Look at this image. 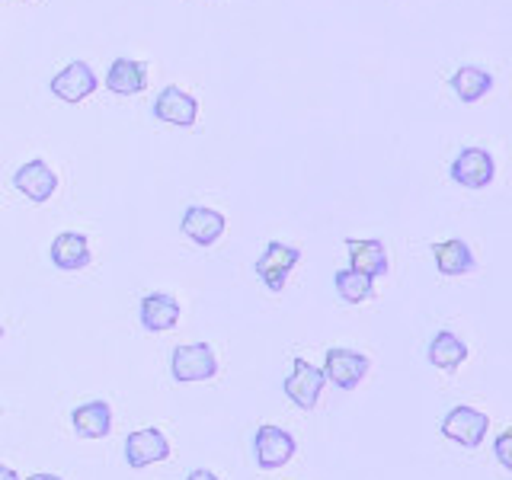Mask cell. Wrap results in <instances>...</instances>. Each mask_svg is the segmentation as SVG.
I'll return each mask as SVG.
<instances>
[{"mask_svg": "<svg viewBox=\"0 0 512 480\" xmlns=\"http://www.w3.org/2000/svg\"><path fill=\"white\" fill-rule=\"evenodd\" d=\"M218 372V359L208 343H189V346H176L170 356V375L176 381H208Z\"/></svg>", "mask_w": 512, "mask_h": 480, "instance_id": "cell-1", "label": "cell"}, {"mask_svg": "<svg viewBox=\"0 0 512 480\" xmlns=\"http://www.w3.org/2000/svg\"><path fill=\"white\" fill-rule=\"evenodd\" d=\"M295 455V439L288 436L282 426H260L253 436V458H256V468L263 471H276L282 464H288Z\"/></svg>", "mask_w": 512, "mask_h": 480, "instance_id": "cell-2", "label": "cell"}, {"mask_svg": "<svg viewBox=\"0 0 512 480\" xmlns=\"http://www.w3.org/2000/svg\"><path fill=\"white\" fill-rule=\"evenodd\" d=\"M487 429H490L487 413H480V410H474L468 404L452 407L445 413V420H442V436L464 445V448H477L480 442L487 439Z\"/></svg>", "mask_w": 512, "mask_h": 480, "instance_id": "cell-3", "label": "cell"}, {"mask_svg": "<svg viewBox=\"0 0 512 480\" xmlns=\"http://www.w3.org/2000/svg\"><path fill=\"white\" fill-rule=\"evenodd\" d=\"M301 260V250L292 244H282V240H269L263 256L256 260V276L263 279L269 292H282L288 272H292Z\"/></svg>", "mask_w": 512, "mask_h": 480, "instance_id": "cell-4", "label": "cell"}, {"mask_svg": "<svg viewBox=\"0 0 512 480\" xmlns=\"http://www.w3.org/2000/svg\"><path fill=\"white\" fill-rule=\"evenodd\" d=\"M320 372H324V378L333 381L340 391H356L368 372V356H362L356 349H327Z\"/></svg>", "mask_w": 512, "mask_h": 480, "instance_id": "cell-5", "label": "cell"}, {"mask_svg": "<svg viewBox=\"0 0 512 480\" xmlns=\"http://www.w3.org/2000/svg\"><path fill=\"white\" fill-rule=\"evenodd\" d=\"M324 372H320L317 365H311L308 359H295L292 362V375L285 378V394L288 400H292L295 407L301 410H314L317 407V400H320V391H324Z\"/></svg>", "mask_w": 512, "mask_h": 480, "instance_id": "cell-6", "label": "cell"}, {"mask_svg": "<svg viewBox=\"0 0 512 480\" xmlns=\"http://www.w3.org/2000/svg\"><path fill=\"white\" fill-rule=\"evenodd\" d=\"M170 458V442L160 429L148 426V429H135L132 436L125 439V461L128 468H148V464L167 461Z\"/></svg>", "mask_w": 512, "mask_h": 480, "instance_id": "cell-7", "label": "cell"}, {"mask_svg": "<svg viewBox=\"0 0 512 480\" xmlns=\"http://www.w3.org/2000/svg\"><path fill=\"white\" fill-rule=\"evenodd\" d=\"M496 176V164L493 157L484 148H464L455 160H452V180L468 186V189H484L493 183Z\"/></svg>", "mask_w": 512, "mask_h": 480, "instance_id": "cell-8", "label": "cell"}, {"mask_svg": "<svg viewBox=\"0 0 512 480\" xmlns=\"http://www.w3.org/2000/svg\"><path fill=\"white\" fill-rule=\"evenodd\" d=\"M96 87H100V80H96V74L87 61H71L68 68L52 77V93L64 103L87 100V96H93Z\"/></svg>", "mask_w": 512, "mask_h": 480, "instance_id": "cell-9", "label": "cell"}, {"mask_svg": "<svg viewBox=\"0 0 512 480\" xmlns=\"http://www.w3.org/2000/svg\"><path fill=\"white\" fill-rule=\"evenodd\" d=\"M154 116L160 122H167V125L189 128V125H196L199 103H196V96H189L180 87H164L157 93V100H154Z\"/></svg>", "mask_w": 512, "mask_h": 480, "instance_id": "cell-10", "label": "cell"}, {"mask_svg": "<svg viewBox=\"0 0 512 480\" xmlns=\"http://www.w3.org/2000/svg\"><path fill=\"white\" fill-rule=\"evenodd\" d=\"M16 192H23L29 202H48L52 192L58 189V173L45 164V160H29L13 173Z\"/></svg>", "mask_w": 512, "mask_h": 480, "instance_id": "cell-11", "label": "cell"}, {"mask_svg": "<svg viewBox=\"0 0 512 480\" xmlns=\"http://www.w3.org/2000/svg\"><path fill=\"white\" fill-rule=\"evenodd\" d=\"M224 215L215 212V208H205V205H192L186 208V215L180 221V228L183 234L192 240V244H199V247H212L215 240L224 234Z\"/></svg>", "mask_w": 512, "mask_h": 480, "instance_id": "cell-12", "label": "cell"}, {"mask_svg": "<svg viewBox=\"0 0 512 480\" xmlns=\"http://www.w3.org/2000/svg\"><path fill=\"white\" fill-rule=\"evenodd\" d=\"M346 250H349V269H356L359 276L365 279H378L388 272V250H384L381 240L368 237V240H346Z\"/></svg>", "mask_w": 512, "mask_h": 480, "instance_id": "cell-13", "label": "cell"}, {"mask_svg": "<svg viewBox=\"0 0 512 480\" xmlns=\"http://www.w3.org/2000/svg\"><path fill=\"white\" fill-rule=\"evenodd\" d=\"M141 327L151 333H164L180 324V301L167 292H151L141 298Z\"/></svg>", "mask_w": 512, "mask_h": 480, "instance_id": "cell-14", "label": "cell"}, {"mask_svg": "<svg viewBox=\"0 0 512 480\" xmlns=\"http://www.w3.org/2000/svg\"><path fill=\"white\" fill-rule=\"evenodd\" d=\"M106 87L119 96H135L148 87V64L132 58H116L106 71Z\"/></svg>", "mask_w": 512, "mask_h": 480, "instance_id": "cell-15", "label": "cell"}, {"mask_svg": "<svg viewBox=\"0 0 512 480\" xmlns=\"http://www.w3.org/2000/svg\"><path fill=\"white\" fill-rule=\"evenodd\" d=\"M71 423L80 439H106L112 432V410L106 400H90L71 413Z\"/></svg>", "mask_w": 512, "mask_h": 480, "instance_id": "cell-16", "label": "cell"}, {"mask_svg": "<svg viewBox=\"0 0 512 480\" xmlns=\"http://www.w3.org/2000/svg\"><path fill=\"white\" fill-rule=\"evenodd\" d=\"M432 256H436V269L442 272V276H468V272L477 266L471 247L458 237L432 244Z\"/></svg>", "mask_w": 512, "mask_h": 480, "instance_id": "cell-17", "label": "cell"}, {"mask_svg": "<svg viewBox=\"0 0 512 480\" xmlns=\"http://www.w3.org/2000/svg\"><path fill=\"white\" fill-rule=\"evenodd\" d=\"M52 263L58 269H84L90 266V244L84 234L77 231H64L52 240Z\"/></svg>", "mask_w": 512, "mask_h": 480, "instance_id": "cell-18", "label": "cell"}, {"mask_svg": "<svg viewBox=\"0 0 512 480\" xmlns=\"http://www.w3.org/2000/svg\"><path fill=\"white\" fill-rule=\"evenodd\" d=\"M426 359H429V365L442 368V372H455V368L468 359V346H464V340H458L452 330H439L432 336Z\"/></svg>", "mask_w": 512, "mask_h": 480, "instance_id": "cell-19", "label": "cell"}, {"mask_svg": "<svg viewBox=\"0 0 512 480\" xmlns=\"http://www.w3.org/2000/svg\"><path fill=\"white\" fill-rule=\"evenodd\" d=\"M452 90L458 93V100L461 103H477L480 96H487L490 87H493V74L484 71V68H477V64H464V68H458L452 74Z\"/></svg>", "mask_w": 512, "mask_h": 480, "instance_id": "cell-20", "label": "cell"}, {"mask_svg": "<svg viewBox=\"0 0 512 480\" xmlns=\"http://www.w3.org/2000/svg\"><path fill=\"white\" fill-rule=\"evenodd\" d=\"M333 285H336V295H340L346 304H362L368 298H375V282L359 276L356 269H340L333 276Z\"/></svg>", "mask_w": 512, "mask_h": 480, "instance_id": "cell-21", "label": "cell"}, {"mask_svg": "<svg viewBox=\"0 0 512 480\" xmlns=\"http://www.w3.org/2000/svg\"><path fill=\"white\" fill-rule=\"evenodd\" d=\"M496 458H500L503 468L512 471V432H500V439H496Z\"/></svg>", "mask_w": 512, "mask_h": 480, "instance_id": "cell-22", "label": "cell"}, {"mask_svg": "<svg viewBox=\"0 0 512 480\" xmlns=\"http://www.w3.org/2000/svg\"><path fill=\"white\" fill-rule=\"evenodd\" d=\"M186 480H218V474L205 471V468H196V471H189V474H186Z\"/></svg>", "mask_w": 512, "mask_h": 480, "instance_id": "cell-23", "label": "cell"}, {"mask_svg": "<svg viewBox=\"0 0 512 480\" xmlns=\"http://www.w3.org/2000/svg\"><path fill=\"white\" fill-rule=\"evenodd\" d=\"M0 480H20V474H16L13 468H7V464H0Z\"/></svg>", "mask_w": 512, "mask_h": 480, "instance_id": "cell-24", "label": "cell"}, {"mask_svg": "<svg viewBox=\"0 0 512 480\" xmlns=\"http://www.w3.org/2000/svg\"><path fill=\"white\" fill-rule=\"evenodd\" d=\"M26 480H61L58 474H29Z\"/></svg>", "mask_w": 512, "mask_h": 480, "instance_id": "cell-25", "label": "cell"}, {"mask_svg": "<svg viewBox=\"0 0 512 480\" xmlns=\"http://www.w3.org/2000/svg\"><path fill=\"white\" fill-rule=\"evenodd\" d=\"M0 336H4V327H0Z\"/></svg>", "mask_w": 512, "mask_h": 480, "instance_id": "cell-26", "label": "cell"}]
</instances>
